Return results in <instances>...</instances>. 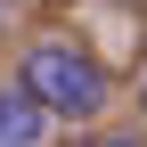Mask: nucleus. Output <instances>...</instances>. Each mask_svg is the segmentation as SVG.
Segmentation results:
<instances>
[{
    "mask_svg": "<svg viewBox=\"0 0 147 147\" xmlns=\"http://www.w3.org/2000/svg\"><path fill=\"white\" fill-rule=\"evenodd\" d=\"M25 90L49 106V115H98L106 106V74L90 49H74V41H41L25 57Z\"/></svg>",
    "mask_w": 147,
    "mask_h": 147,
    "instance_id": "obj_1",
    "label": "nucleus"
},
{
    "mask_svg": "<svg viewBox=\"0 0 147 147\" xmlns=\"http://www.w3.org/2000/svg\"><path fill=\"white\" fill-rule=\"evenodd\" d=\"M41 131H49V106L33 98L25 82L0 90V147H41Z\"/></svg>",
    "mask_w": 147,
    "mask_h": 147,
    "instance_id": "obj_2",
    "label": "nucleus"
},
{
    "mask_svg": "<svg viewBox=\"0 0 147 147\" xmlns=\"http://www.w3.org/2000/svg\"><path fill=\"white\" fill-rule=\"evenodd\" d=\"M90 147H131V139H90Z\"/></svg>",
    "mask_w": 147,
    "mask_h": 147,
    "instance_id": "obj_3",
    "label": "nucleus"
},
{
    "mask_svg": "<svg viewBox=\"0 0 147 147\" xmlns=\"http://www.w3.org/2000/svg\"><path fill=\"white\" fill-rule=\"evenodd\" d=\"M139 106H147V82H139Z\"/></svg>",
    "mask_w": 147,
    "mask_h": 147,
    "instance_id": "obj_4",
    "label": "nucleus"
}]
</instances>
